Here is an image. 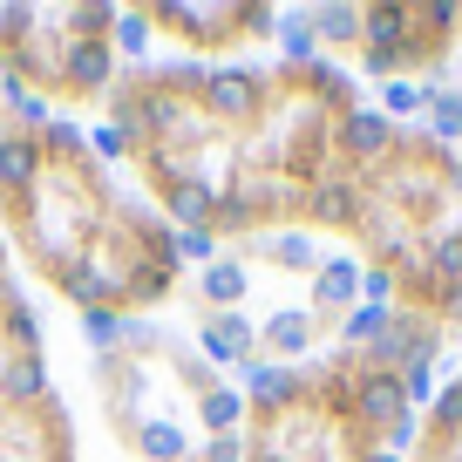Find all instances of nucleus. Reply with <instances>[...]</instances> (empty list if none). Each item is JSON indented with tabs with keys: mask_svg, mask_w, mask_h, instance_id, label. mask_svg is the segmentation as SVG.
I'll return each instance as SVG.
<instances>
[{
	"mask_svg": "<svg viewBox=\"0 0 462 462\" xmlns=\"http://www.w3.org/2000/svg\"><path fill=\"white\" fill-rule=\"evenodd\" d=\"M150 28H171V34H184L190 48H225V42H238V34H273L279 28V14L273 7H238V0H211V7H190V0H157L150 7Z\"/></svg>",
	"mask_w": 462,
	"mask_h": 462,
	"instance_id": "1",
	"label": "nucleus"
},
{
	"mask_svg": "<svg viewBox=\"0 0 462 462\" xmlns=\"http://www.w3.org/2000/svg\"><path fill=\"white\" fill-rule=\"evenodd\" d=\"M333 150H340V163H354V171H381V163H394V150H402V130H394L381 109L354 102V109L333 123Z\"/></svg>",
	"mask_w": 462,
	"mask_h": 462,
	"instance_id": "2",
	"label": "nucleus"
},
{
	"mask_svg": "<svg viewBox=\"0 0 462 462\" xmlns=\"http://www.w3.org/2000/svg\"><path fill=\"white\" fill-rule=\"evenodd\" d=\"M265 102H273L265 75H252V69H211V75H204V96H198V109L238 130V123H259V116H265Z\"/></svg>",
	"mask_w": 462,
	"mask_h": 462,
	"instance_id": "3",
	"label": "nucleus"
},
{
	"mask_svg": "<svg viewBox=\"0 0 462 462\" xmlns=\"http://www.w3.org/2000/svg\"><path fill=\"white\" fill-rule=\"evenodd\" d=\"M415 408H408L402 394V374H374V367H354V402H346V421L354 429H367L381 442V435L394 429V421H408Z\"/></svg>",
	"mask_w": 462,
	"mask_h": 462,
	"instance_id": "4",
	"label": "nucleus"
},
{
	"mask_svg": "<svg viewBox=\"0 0 462 462\" xmlns=\"http://www.w3.org/2000/svg\"><path fill=\"white\" fill-rule=\"evenodd\" d=\"M238 381H245V408H259L265 421H286L292 408L306 402V374L300 367H279V361H265V354H252L245 367H238Z\"/></svg>",
	"mask_w": 462,
	"mask_h": 462,
	"instance_id": "5",
	"label": "nucleus"
},
{
	"mask_svg": "<svg viewBox=\"0 0 462 462\" xmlns=\"http://www.w3.org/2000/svg\"><path fill=\"white\" fill-rule=\"evenodd\" d=\"M109 69H116L109 34H69V42H61V61H55V88L96 102V96H109Z\"/></svg>",
	"mask_w": 462,
	"mask_h": 462,
	"instance_id": "6",
	"label": "nucleus"
},
{
	"mask_svg": "<svg viewBox=\"0 0 462 462\" xmlns=\"http://www.w3.org/2000/svg\"><path fill=\"white\" fill-rule=\"evenodd\" d=\"M300 211L327 231H361L367 225V184L361 177H313L300 190Z\"/></svg>",
	"mask_w": 462,
	"mask_h": 462,
	"instance_id": "7",
	"label": "nucleus"
},
{
	"mask_svg": "<svg viewBox=\"0 0 462 462\" xmlns=\"http://www.w3.org/2000/svg\"><path fill=\"white\" fill-rule=\"evenodd\" d=\"M198 346H204V361H217V367H245L259 354V327L245 313H198Z\"/></svg>",
	"mask_w": 462,
	"mask_h": 462,
	"instance_id": "8",
	"label": "nucleus"
},
{
	"mask_svg": "<svg viewBox=\"0 0 462 462\" xmlns=\"http://www.w3.org/2000/svg\"><path fill=\"white\" fill-rule=\"evenodd\" d=\"M361 306V259H346V252H333L327 265L313 273V300H306V313L313 319H327V313H354Z\"/></svg>",
	"mask_w": 462,
	"mask_h": 462,
	"instance_id": "9",
	"label": "nucleus"
},
{
	"mask_svg": "<svg viewBox=\"0 0 462 462\" xmlns=\"http://www.w3.org/2000/svg\"><path fill=\"white\" fill-rule=\"evenodd\" d=\"M313 333H319V319L306 313V306H286V313H273L259 327V354H273L279 367H292L300 354H313Z\"/></svg>",
	"mask_w": 462,
	"mask_h": 462,
	"instance_id": "10",
	"label": "nucleus"
},
{
	"mask_svg": "<svg viewBox=\"0 0 462 462\" xmlns=\"http://www.w3.org/2000/svg\"><path fill=\"white\" fill-rule=\"evenodd\" d=\"M48 157H42V136L28 130H0V190H21L28 198L34 184H42Z\"/></svg>",
	"mask_w": 462,
	"mask_h": 462,
	"instance_id": "11",
	"label": "nucleus"
},
{
	"mask_svg": "<svg viewBox=\"0 0 462 462\" xmlns=\"http://www.w3.org/2000/svg\"><path fill=\"white\" fill-rule=\"evenodd\" d=\"M163 204H171L177 231H211L217 184H211V177H171V184H163Z\"/></svg>",
	"mask_w": 462,
	"mask_h": 462,
	"instance_id": "12",
	"label": "nucleus"
},
{
	"mask_svg": "<svg viewBox=\"0 0 462 462\" xmlns=\"http://www.w3.org/2000/svg\"><path fill=\"white\" fill-rule=\"evenodd\" d=\"M0 402H14V408H42L48 402L42 354H7V361H0Z\"/></svg>",
	"mask_w": 462,
	"mask_h": 462,
	"instance_id": "13",
	"label": "nucleus"
},
{
	"mask_svg": "<svg viewBox=\"0 0 462 462\" xmlns=\"http://www.w3.org/2000/svg\"><path fill=\"white\" fill-rule=\"evenodd\" d=\"M245 286H252V273H245L238 259H211V265L198 273V300H204V313H238Z\"/></svg>",
	"mask_w": 462,
	"mask_h": 462,
	"instance_id": "14",
	"label": "nucleus"
},
{
	"mask_svg": "<svg viewBox=\"0 0 462 462\" xmlns=\"http://www.w3.org/2000/svg\"><path fill=\"white\" fill-rule=\"evenodd\" d=\"M306 21H313L319 48H361V7L354 0H319V7H306Z\"/></svg>",
	"mask_w": 462,
	"mask_h": 462,
	"instance_id": "15",
	"label": "nucleus"
},
{
	"mask_svg": "<svg viewBox=\"0 0 462 462\" xmlns=\"http://www.w3.org/2000/svg\"><path fill=\"white\" fill-rule=\"evenodd\" d=\"M198 421H204V435H245V394L238 388H198Z\"/></svg>",
	"mask_w": 462,
	"mask_h": 462,
	"instance_id": "16",
	"label": "nucleus"
},
{
	"mask_svg": "<svg viewBox=\"0 0 462 462\" xmlns=\"http://www.w3.org/2000/svg\"><path fill=\"white\" fill-rule=\"evenodd\" d=\"M429 143L435 150H448V143H462V88H435L429 82Z\"/></svg>",
	"mask_w": 462,
	"mask_h": 462,
	"instance_id": "17",
	"label": "nucleus"
},
{
	"mask_svg": "<svg viewBox=\"0 0 462 462\" xmlns=\"http://www.w3.org/2000/svg\"><path fill=\"white\" fill-rule=\"evenodd\" d=\"M259 252H265L273 265H286V273H306V279L327 265V252H313V238H306V231H279V238H259Z\"/></svg>",
	"mask_w": 462,
	"mask_h": 462,
	"instance_id": "18",
	"label": "nucleus"
},
{
	"mask_svg": "<svg viewBox=\"0 0 462 462\" xmlns=\"http://www.w3.org/2000/svg\"><path fill=\"white\" fill-rule=\"evenodd\" d=\"M273 42H279V55H286V69H292V75L319 61V42H313V21H306V7H292V14L279 21V34H273Z\"/></svg>",
	"mask_w": 462,
	"mask_h": 462,
	"instance_id": "19",
	"label": "nucleus"
},
{
	"mask_svg": "<svg viewBox=\"0 0 462 462\" xmlns=\"http://www.w3.org/2000/svg\"><path fill=\"white\" fill-rule=\"evenodd\" d=\"M130 442H136V456H150V462H190V448H198L177 421H150V429H136Z\"/></svg>",
	"mask_w": 462,
	"mask_h": 462,
	"instance_id": "20",
	"label": "nucleus"
},
{
	"mask_svg": "<svg viewBox=\"0 0 462 462\" xmlns=\"http://www.w3.org/2000/svg\"><path fill=\"white\" fill-rule=\"evenodd\" d=\"M0 333L14 340V354H42V313H34L21 292H7V300H0Z\"/></svg>",
	"mask_w": 462,
	"mask_h": 462,
	"instance_id": "21",
	"label": "nucleus"
},
{
	"mask_svg": "<svg viewBox=\"0 0 462 462\" xmlns=\"http://www.w3.org/2000/svg\"><path fill=\"white\" fill-rule=\"evenodd\" d=\"M381 116H388V123H415V116H429V82H415V75L381 82Z\"/></svg>",
	"mask_w": 462,
	"mask_h": 462,
	"instance_id": "22",
	"label": "nucleus"
},
{
	"mask_svg": "<svg viewBox=\"0 0 462 462\" xmlns=\"http://www.w3.org/2000/svg\"><path fill=\"white\" fill-rule=\"evenodd\" d=\"M300 82H306V88H313V102H319V109H340V116H346V109H354V82H346V75H340V69H333V61H327V55H319V61H313V69H300Z\"/></svg>",
	"mask_w": 462,
	"mask_h": 462,
	"instance_id": "23",
	"label": "nucleus"
},
{
	"mask_svg": "<svg viewBox=\"0 0 462 462\" xmlns=\"http://www.w3.org/2000/svg\"><path fill=\"white\" fill-rule=\"evenodd\" d=\"M421 259H429L435 286H462V225L456 231H435L429 245H421Z\"/></svg>",
	"mask_w": 462,
	"mask_h": 462,
	"instance_id": "24",
	"label": "nucleus"
},
{
	"mask_svg": "<svg viewBox=\"0 0 462 462\" xmlns=\"http://www.w3.org/2000/svg\"><path fill=\"white\" fill-rule=\"evenodd\" d=\"M388 319H394V306H354V313L340 319V340H346V354H361L367 340H381V333H388Z\"/></svg>",
	"mask_w": 462,
	"mask_h": 462,
	"instance_id": "25",
	"label": "nucleus"
},
{
	"mask_svg": "<svg viewBox=\"0 0 462 462\" xmlns=\"http://www.w3.org/2000/svg\"><path fill=\"white\" fill-rule=\"evenodd\" d=\"M429 435H435V448H442V442H456V435H462V381L435 388V408H429Z\"/></svg>",
	"mask_w": 462,
	"mask_h": 462,
	"instance_id": "26",
	"label": "nucleus"
},
{
	"mask_svg": "<svg viewBox=\"0 0 462 462\" xmlns=\"http://www.w3.org/2000/svg\"><path fill=\"white\" fill-rule=\"evenodd\" d=\"M7 109H14V123L28 136H48V123H55V109H48V96H34V88L7 82Z\"/></svg>",
	"mask_w": 462,
	"mask_h": 462,
	"instance_id": "27",
	"label": "nucleus"
},
{
	"mask_svg": "<svg viewBox=\"0 0 462 462\" xmlns=\"http://www.w3.org/2000/svg\"><path fill=\"white\" fill-rule=\"evenodd\" d=\"M109 55H130V61H143V55H150V14H116Z\"/></svg>",
	"mask_w": 462,
	"mask_h": 462,
	"instance_id": "28",
	"label": "nucleus"
},
{
	"mask_svg": "<svg viewBox=\"0 0 462 462\" xmlns=\"http://www.w3.org/2000/svg\"><path fill=\"white\" fill-rule=\"evenodd\" d=\"M402 300V279H394V265H361V306H394Z\"/></svg>",
	"mask_w": 462,
	"mask_h": 462,
	"instance_id": "29",
	"label": "nucleus"
},
{
	"mask_svg": "<svg viewBox=\"0 0 462 462\" xmlns=\"http://www.w3.org/2000/svg\"><path fill=\"white\" fill-rule=\"evenodd\" d=\"M171 259H190L204 273L211 259H225V252H217V231H171Z\"/></svg>",
	"mask_w": 462,
	"mask_h": 462,
	"instance_id": "30",
	"label": "nucleus"
},
{
	"mask_svg": "<svg viewBox=\"0 0 462 462\" xmlns=\"http://www.w3.org/2000/svg\"><path fill=\"white\" fill-rule=\"evenodd\" d=\"M190 462H252V442L245 435H204V442L190 448Z\"/></svg>",
	"mask_w": 462,
	"mask_h": 462,
	"instance_id": "31",
	"label": "nucleus"
},
{
	"mask_svg": "<svg viewBox=\"0 0 462 462\" xmlns=\"http://www.w3.org/2000/svg\"><path fill=\"white\" fill-rule=\"evenodd\" d=\"M82 340L96 354H116L123 346V313H82Z\"/></svg>",
	"mask_w": 462,
	"mask_h": 462,
	"instance_id": "32",
	"label": "nucleus"
},
{
	"mask_svg": "<svg viewBox=\"0 0 462 462\" xmlns=\"http://www.w3.org/2000/svg\"><path fill=\"white\" fill-rule=\"evenodd\" d=\"M402 394H408V408H435V361L402 367Z\"/></svg>",
	"mask_w": 462,
	"mask_h": 462,
	"instance_id": "33",
	"label": "nucleus"
},
{
	"mask_svg": "<svg viewBox=\"0 0 462 462\" xmlns=\"http://www.w3.org/2000/svg\"><path fill=\"white\" fill-rule=\"evenodd\" d=\"M88 150H96V157H130V136L116 130V123H102V130L88 136Z\"/></svg>",
	"mask_w": 462,
	"mask_h": 462,
	"instance_id": "34",
	"label": "nucleus"
},
{
	"mask_svg": "<svg viewBox=\"0 0 462 462\" xmlns=\"http://www.w3.org/2000/svg\"><path fill=\"white\" fill-rule=\"evenodd\" d=\"M415 435H421V421H415V415H408V421H394V429H388V435H381V448H394V456H402V448H408V442H415Z\"/></svg>",
	"mask_w": 462,
	"mask_h": 462,
	"instance_id": "35",
	"label": "nucleus"
},
{
	"mask_svg": "<svg viewBox=\"0 0 462 462\" xmlns=\"http://www.w3.org/2000/svg\"><path fill=\"white\" fill-rule=\"evenodd\" d=\"M123 346H157V327H143V319L123 313Z\"/></svg>",
	"mask_w": 462,
	"mask_h": 462,
	"instance_id": "36",
	"label": "nucleus"
},
{
	"mask_svg": "<svg viewBox=\"0 0 462 462\" xmlns=\"http://www.w3.org/2000/svg\"><path fill=\"white\" fill-rule=\"evenodd\" d=\"M354 462H402V456H394V448H381V442H367V448H361Z\"/></svg>",
	"mask_w": 462,
	"mask_h": 462,
	"instance_id": "37",
	"label": "nucleus"
},
{
	"mask_svg": "<svg viewBox=\"0 0 462 462\" xmlns=\"http://www.w3.org/2000/svg\"><path fill=\"white\" fill-rule=\"evenodd\" d=\"M252 462H292V456H286V448H273V442H259V456H252Z\"/></svg>",
	"mask_w": 462,
	"mask_h": 462,
	"instance_id": "38",
	"label": "nucleus"
},
{
	"mask_svg": "<svg viewBox=\"0 0 462 462\" xmlns=\"http://www.w3.org/2000/svg\"><path fill=\"white\" fill-rule=\"evenodd\" d=\"M0 204H7V190H0Z\"/></svg>",
	"mask_w": 462,
	"mask_h": 462,
	"instance_id": "39",
	"label": "nucleus"
}]
</instances>
